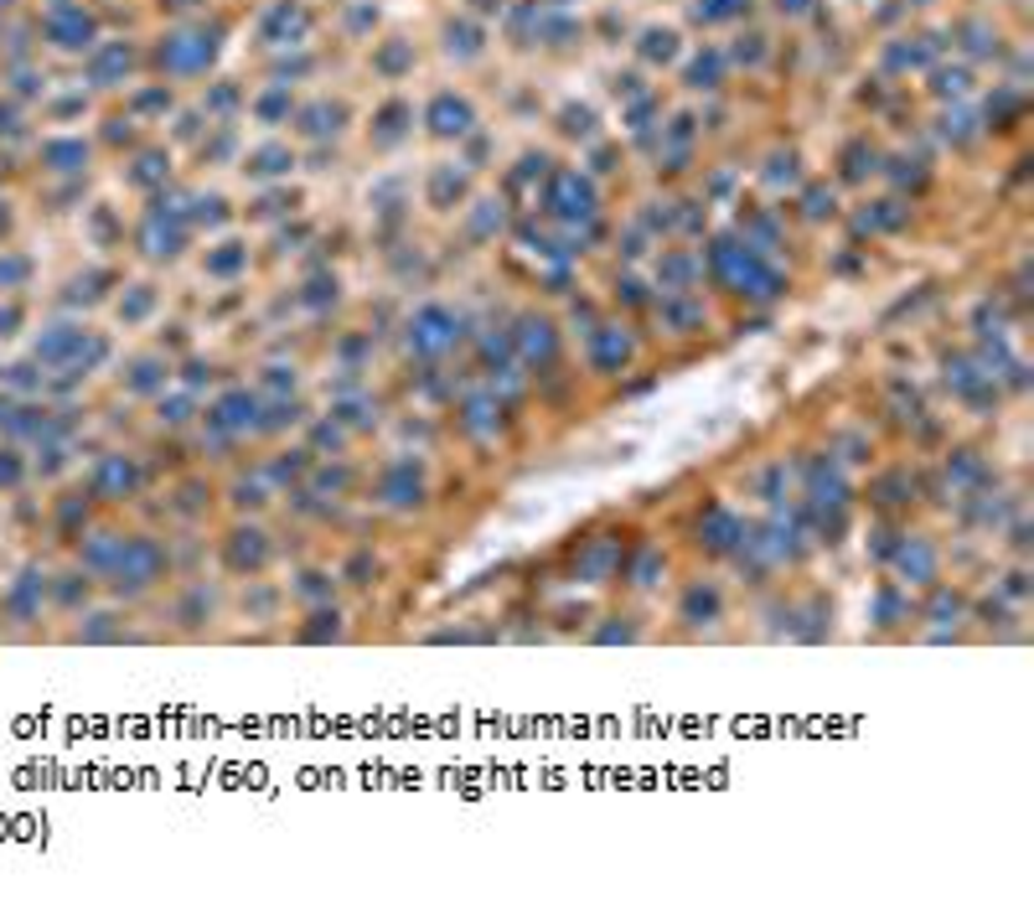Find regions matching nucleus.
<instances>
[{
  "label": "nucleus",
  "mask_w": 1034,
  "mask_h": 905,
  "mask_svg": "<svg viewBox=\"0 0 1034 905\" xmlns=\"http://www.w3.org/2000/svg\"><path fill=\"white\" fill-rule=\"evenodd\" d=\"M455 342H461V321H455L451 310L424 306L414 321H409V347H414L419 358H440V352H451Z\"/></svg>",
  "instance_id": "1"
},
{
  "label": "nucleus",
  "mask_w": 1034,
  "mask_h": 905,
  "mask_svg": "<svg viewBox=\"0 0 1034 905\" xmlns=\"http://www.w3.org/2000/svg\"><path fill=\"white\" fill-rule=\"evenodd\" d=\"M424 497H430V487H424V471L414 461H394L383 471V502L388 507H419Z\"/></svg>",
  "instance_id": "2"
},
{
  "label": "nucleus",
  "mask_w": 1034,
  "mask_h": 905,
  "mask_svg": "<svg viewBox=\"0 0 1034 905\" xmlns=\"http://www.w3.org/2000/svg\"><path fill=\"white\" fill-rule=\"evenodd\" d=\"M632 362V337H621L616 326H600V337L590 342V367L595 373H616Z\"/></svg>",
  "instance_id": "3"
},
{
  "label": "nucleus",
  "mask_w": 1034,
  "mask_h": 905,
  "mask_svg": "<svg viewBox=\"0 0 1034 905\" xmlns=\"http://www.w3.org/2000/svg\"><path fill=\"white\" fill-rule=\"evenodd\" d=\"M228 564H234V569H249V575H259V569L270 564V539H264L259 528H238L234 543H228Z\"/></svg>",
  "instance_id": "4"
},
{
  "label": "nucleus",
  "mask_w": 1034,
  "mask_h": 905,
  "mask_svg": "<svg viewBox=\"0 0 1034 905\" xmlns=\"http://www.w3.org/2000/svg\"><path fill=\"white\" fill-rule=\"evenodd\" d=\"M213 425H223V430H254V425H259V398L243 394V388L223 394L218 409H213Z\"/></svg>",
  "instance_id": "5"
},
{
  "label": "nucleus",
  "mask_w": 1034,
  "mask_h": 905,
  "mask_svg": "<svg viewBox=\"0 0 1034 905\" xmlns=\"http://www.w3.org/2000/svg\"><path fill=\"white\" fill-rule=\"evenodd\" d=\"M895 564H900V575H910V585H931V579H936V548L921 539L900 543V548H895Z\"/></svg>",
  "instance_id": "6"
},
{
  "label": "nucleus",
  "mask_w": 1034,
  "mask_h": 905,
  "mask_svg": "<svg viewBox=\"0 0 1034 905\" xmlns=\"http://www.w3.org/2000/svg\"><path fill=\"white\" fill-rule=\"evenodd\" d=\"M698 533H704V543L714 548V554H729V548H740L745 523L735 518V512H725V507H714V512H708V523L698 528Z\"/></svg>",
  "instance_id": "7"
},
{
  "label": "nucleus",
  "mask_w": 1034,
  "mask_h": 905,
  "mask_svg": "<svg viewBox=\"0 0 1034 905\" xmlns=\"http://www.w3.org/2000/svg\"><path fill=\"white\" fill-rule=\"evenodd\" d=\"M497 415H502L497 394H471L466 404H461V425H466L471 434H491L497 430Z\"/></svg>",
  "instance_id": "8"
},
{
  "label": "nucleus",
  "mask_w": 1034,
  "mask_h": 905,
  "mask_svg": "<svg viewBox=\"0 0 1034 905\" xmlns=\"http://www.w3.org/2000/svg\"><path fill=\"white\" fill-rule=\"evenodd\" d=\"M527 362H554V326L548 321H523V337H518Z\"/></svg>",
  "instance_id": "9"
},
{
  "label": "nucleus",
  "mask_w": 1034,
  "mask_h": 905,
  "mask_svg": "<svg viewBox=\"0 0 1034 905\" xmlns=\"http://www.w3.org/2000/svg\"><path fill=\"white\" fill-rule=\"evenodd\" d=\"M714 615H719V590L693 585L689 600H683V621H714Z\"/></svg>",
  "instance_id": "10"
}]
</instances>
